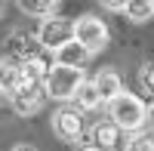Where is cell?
Listing matches in <instances>:
<instances>
[{
    "instance_id": "cell-4",
    "label": "cell",
    "mask_w": 154,
    "mask_h": 151,
    "mask_svg": "<svg viewBox=\"0 0 154 151\" xmlns=\"http://www.w3.org/2000/svg\"><path fill=\"white\" fill-rule=\"evenodd\" d=\"M108 37H111V31H108V25L102 22L99 16H80V19H74V40L80 43L89 56L102 53V49L108 46Z\"/></svg>"
},
{
    "instance_id": "cell-21",
    "label": "cell",
    "mask_w": 154,
    "mask_h": 151,
    "mask_svg": "<svg viewBox=\"0 0 154 151\" xmlns=\"http://www.w3.org/2000/svg\"><path fill=\"white\" fill-rule=\"evenodd\" d=\"M3 99H6V96H3V93H0V105H3Z\"/></svg>"
},
{
    "instance_id": "cell-20",
    "label": "cell",
    "mask_w": 154,
    "mask_h": 151,
    "mask_svg": "<svg viewBox=\"0 0 154 151\" xmlns=\"http://www.w3.org/2000/svg\"><path fill=\"white\" fill-rule=\"evenodd\" d=\"M148 120L154 123V99H151V108H148Z\"/></svg>"
},
{
    "instance_id": "cell-19",
    "label": "cell",
    "mask_w": 154,
    "mask_h": 151,
    "mask_svg": "<svg viewBox=\"0 0 154 151\" xmlns=\"http://www.w3.org/2000/svg\"><path fill=\"white\" fill-rule=\"evenodd\" d=\"M77 151H102V148H96V145H80Z\"/></svg>"
},
{
    "instance_id": "cell-1",
    "label": "cell",
    "mask_w": 154,
    "mask_h": 151,
    "mask_svg": "<svg viewBox=\"0 0 154 151\" xmlns=\"http://www.w3.org/2000/svg\"><path fill=\"white\" fill-rule=\"evenodd\" d=\"M108 120H111L120 133H142V127L148 123V105H145L136 93H126V90H123V93L108 105Z\"/></svg>"
},
{
    "instance_id": "cell-9",
    "label": "cell",
    "mask_w": 154,
    "mask_h": 151,
    "mask_svg": "<svg viewBox=\"0 0 154 151\" xmlns=\"http://www.w3.org/2000/svg\"><path fill=\"white\" fill-rule=\"evenodd\" d=\"M9 59H16L19 65L22 62H31V59H43L40 56V43H37V34H12Z\"/></svg>"
},
{
    "instance_id": "cell-22",
    "label": "cell",
    "mask_w": 154,
    "mask_h": 151,
    "mask_svg": "<svg viewBox=\"0 0 154 151\" xmlns=\"http://www.w3.org/2000/svg\"><path fill=\"white\" fill-rule=\"evenodd\" d=\"M0 16H3V3H0Z\"/></svg>"
},
{
    "instance_id": "cell-17",
    "label": "cell",
    "mask_w": 154,
    "mask_h": 151,
    "mask_svg": "<svg viewBox=\"0 0 154 151\" xmlns=\"http://www.w3.org/2000/svg\"><path fill=\"white\" fill-rule=\"evenodd\" d=\"M123 6L126 3H117V0H108V3H105V9H111V12H123Z\"/></svg>"
},
{
    "instance_id": "cell-3",
    "label": "cell",
    "mask_w": 154,
    "mask_h": 151,
    "mask_svg": "<svg viewBox=\"0 0 154 151\" xmlns=\"http://www.w3.org/2000/svg\"><path fill=\"white\" fill-rule=\"evenodd\" d=\"M37 43L46 53H59L65 49L68 43H74V19H65V16H53V19H43L40 28H37Z\"/></svg>"
},
{
    "instance_id": "cell-18",
    "label": "cell",
    "mask_w": 154,
    "mask_h": 151,
    "mask_svg": "<svg viewBox=\"0 0 154 151\" xmlns=\"http://www.w3.org/2000/svg\"><path fill=\"white\" fill-rule=\"evenodd\" d=\"M12 151H37V148H31V145H16Z\"/></svg>"
},
{
    "instance_id": "cell-5",
    "label": "cell",
    "mask_w": 154,
    "mask_h": 151,
    "mask_svg": "<svg viewBox=\"0 0 154 151\" xmlns=\"http://www.w3.org/2000/svg\"><path fill=\"white\" fill-rule=\"evenodd\" d=\"M53 133L59 136L62 142L77 145L80 136H83V117H80V111H77V108H59V111H53Z\"/></svg>"
},
{
    "instance_id": "cell-11",
    "label": "cell",
    "mask_w": 154,
    "mask_h": 151,
    "mask_svg": "<svg viewBox=\"0 0 154 151\" xmlns=\"http://www.w3.org/2000/svg\"><path fill=\"white\" fill-rule=\"evenodd\" d=\"M71 102H74L77 111H96V108L102 105V96H99V90H96L93 80H83L80 90H77V96L71 99Z\"/></svg>"
},
{
    "instance_id": "cell-14",
    "label": "cell",
    "mask_w": 154,
    "mask_h": 151,
    "mask_svg": "<svg viewBox=\"0 0 154 151\" xmlns=\"http://www.w3.org/2000/svg\"><path fill=\"white\" fill-rule=\"evenodd\" d=\"M123 16L130 19V22H136V25H142V22H148L154 16V6L145 3V0H130V3L123 6Z\"/></svg>"
},
{
    "instance_id": "cell-13",
    "label": "cell",
    "mask_w": 154,
    "mask_h": 151,
    "mask_svg": "<svg viewBox=\"0 0 154 151\" xmlns=\"http://www.w3.org/2000/svg\"><path fill=\"white\" fill-rule=\"evenodd\" d=\"M19 9L28 12V16H40V19H53V16H59V3H56V0H22Z\"/></svg>"
},
{
    "instance_id": "cell-6",
    "label": "cell",
    "mask_w": 154,
    "mask_h": 151,
    "mask_svg": "<svg viewBox=\"0 0 154 151\" xmlns=\"http://www.w3.org/2000/svg\"><path fill=\"white\" fill-rule=\"evenodd\" d=\"M43 102H46V93H43V83H34V86H19L16 93L9 96V105H12V111H16L19 117H31V114H37V111L43 108Z\"/></svg>"
},
{
    "instance_id": "cell-2",
    "label": "cell",
    "mask_w": 154,
    "mask_h": 151,
    "mask_svg": "<svg viewBox=\"0 0 154 151\" xmlns=\"http://www.w3.org/2000/svg\"><path fill=\"white\" fill-rule=\"evenodd\" d=\"M83 80H86L83 68H65V65L53 62L43 77V93H46V99H56V102H71Z\"/></svg>"
},
{
    "instance_id": "cell-7",
    "label": "cell",
    "mask_w": 154,
    "mask_h": 151,
    "mask_svg": "<svg viewBox=\"0 0 154 151\" xmlns=\"http://www.w3.org/2000/svg\"><path fill=\"white\" fill-rule=\"evenodd\" d=\"M120 139H123V133L114 127L108 117H102V120H96L93 127H89V145H96L102 151H114L120 145Z\"/></svg>"
},
{
    "instance_id": "cell-12",
    "label": "cell",
    "mask_w": 154,
    "mask_h": 151,
    "mask_svg": "<svg viewBox=\"0 0 154 151\" xmlns=\"http://www.w3.org/2000/svg\"><path fill=\"white\" fill-rule=\"evenodd\" d=\"M89 59V53H86V49L80 46V43H68L65 49H59V53H56V65H65V68H83V62Z\"/></svg>"
},
{
    "instance_id": "cell-10",
    "label": "cell",
    "mask_w": 154,
    "mask_h": 151,
    "mask_svg": "<svg viewBox=\"0 0 154 151\" xmlns=\"http://www.w3.org/2000/svg\"><path fill=\"white\" fill-rule=\"evenodd\" d=\"M19 86H22V68H19V62L9 59V56L0 59V93L9 99Z\"/></svg>"
},
{
    "instance_id": "cell-16",
    "label": "cell",
    "mask_w": 154,
    "mask_h": 151,
    "mask_svg": "<svg viewBox=\"0 0 154 151\" xmlns=\"http://www.w3.org/2000/svg\"><path fill=\"white\" fill-rule=\"evenodd\" d=\"M126 151H154V136L151 133H136L126 142Z\"/></svg>"
},
{
    "instance_id": "cell-23",
    "label": "cell",
    "mask_w": 154,
    "mask_h": 151,
    "mask_svg": "<svg viewBox=\"0 0 154 151\" xmlns=\"http://www.w3.org/2000/svg\"><path fill=\"white\" fill-rule=\"evenodd\" d=\"M151 6H154V3H151Z\"/></svg>"
},
{
    "instance_id": "cell-15",
    "label": "cell",
    "mask_w": 154,
    "mask_h": 151,
    "mask_svg": "<svg viewBox=\"0 0 154 151\" xmlns=\"http://www.w3.org/2000/svg\"><path fill=\"white\" fill-rule=\"evenodd\" d=\"M136 80H139V90H142L145 96H151V99H154V62H145V65L139 68Z\"/></svg>"
},
{
    "instance_id": "cell-8",
    "label": "cell",
    "mask_w": 154,
    "mask_h": 151,
    "mask_svg": "<svg viewBox=\"0 0 154 151\" xmlns=\"http://www.w3.org/2000/svg\"><path fill=\"white\" fill-rule=\"evenodd\" d=\"M93 83H96V90H99V96H102V105H111L114 99L123 93V77H120L114 68H102L96 77H93Z\"/></svg>"
}]
</instances>
